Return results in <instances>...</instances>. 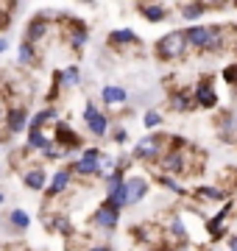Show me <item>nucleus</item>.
<instances>
[{"label": "nucleus", "instance_id": "1", "mask_svg": "<svg viewBox=\"0 0 237 251\" xmlns=\"http://www.w3.org/2000/svg\"><path fill=\"white\" fill-rule=\"evenodd\" d=\"M226 31L220 25H192L187 28V42H190V48H195V50H207V53H212V50H220L223 48V42H226Z\"/></svg>", "mask_w": 237, "mask_h": 251}, {"label": "nucleus", "instance_id": "2", "mask_svg": "<svg viewBox=\"0 0 237 251\" xmlns=\"http://www.w3.org/2000/svg\"><path fill=\"white\" fill-rule=\"evenodd\" d=\"M187 48H190L187 31H170V34L159 36V42H156V56H159L162 62H179V59H184Z\"/></svg>", "mask_w": 237, "mask_h": 251}, {"label": "nucleus", "instance_id": "3", "mask_svg": "<svg viewBox=\"0 0 237 251\" xmlns=\"http://www.w3.org/2000/svg\"><path fill=\"white\" fill-rule=\"evenodd\" d=\"M170 140L173 137H162V134H148V137H142L137 143V148H134V159H140V162H162V156L170 148Z\"/></svg>", "mask_w": 237, "mask_h": 251}, {"label": "nucleus", "instance_id": "4", "mask_svg": "<svg viewBox=\"0 0 237 251\" xmlns=\"http://www.w3.org/2000/svg\"><path fill=\"white\" fill-rule=\"evenodd\" d=\"M100 162H103V153L98 148H87L70 171L78 173V176H100Z\"/></svg>", "mask_w": 237, "mask_h": 251}, {"label": "nucleus", "instance_id": "5", "mask_svg": "<svg viewBox=\"0 0 237 251\" xmlns=\"http://www.w3.org/2000/svg\"><path fill=\"white\" fill-rule=\"evenodd\" d=\"M192 98H195V106L201 109H215L218 106V92H215V84L212 78H201L192 90Z\"/></svg>", "mask_w": 237, "mask_h": 251}, {"label": "nucleus", "instance_id": "6", "mask_svg": "<svg viewBox=\"0 0 237 251\" xmlns=\"http://www.w3.org/2000/svg\"><path fill=\"white\" fill-rule=\"evenodd\" d=\"M84 123L90 126V131L95 137H106V131H109V117L100 115L95 103H87V109H84Z\"/></svg>", "mask_w": 237, "mask_h": 251}, {"label": "nucleus", "instance_id": "7", "mask_svg": "<svg viewBox=\"0 0 237 251\" xmlns=\"http://www.w3.org/2000/svg\"><path fill=\"white\" fill-rule=\"evenodd\" d=\"M92 224L100 226V229H106V232H112V229L120 224V209L103 201V204L95 209V215H92Z\"/></svg>", "mask_w": 237, "mask_h": 251}, {"label": "nucleus", "instance_id": "8", "mask_svg": "<svg viewBox=\"0 0 237 251\" xmlns=\"http://www.w3.org/2000/svg\"><path fill=\"white\" fill-rule=\"evenodd\" d=\"M229 212H232V204H226L220 209L218 215H212L207 221V234H210L212 240H220L223 234H226V226H229Z\"/></svg>", "mask_w": 237, "mask_h": 251}, {"label": "nucleus", "instance_id": "9", "mask_svg": "<svg viewBox=\"0 0 237 251\" xmlns=\"http://www.w3.org/2000/svg\"><path fill=\"white\" fill-rule=\"evenodd\" d=\"M56 140H59V148H64V153L81 148V137L75 134L67 123H56Z\"/></svg>", "mask_w": 237, "mask_h": 251}, {"label": "nucleus", "instance_id": "10", "mask_svg": "<svg viewBox=\"0 0 237 251\" xmlns=\"http://www.w3.org/2000/svg\"><path fill=\"white\" fill-rule=\"evenodd\" d=\"M126 196H128V206L140 204V201L148 196V179H142V176H131V179H126Z\"/></svg>", "mask_w": 237, "mask_h": 251}, {"label": "nucleus", "instance_id": "11", "mask_svg": "<svg viewBox=\"0 0 237 251\" xmlns=\"http://www.w3.org/2000/svg\"><path fill=\"white\" fill-rule=\"evenodd\" d=\"M137 11L148 20V23H162V20L167 17V6H159V3H140Z\"/></svg>", "mask_w": 237, "mask_h": 251}, {"label": "nucleus", "instance_id": "12", "mask_svg": "<svg viewBox=\"0 0 237 251\" xmlns=\"http://www.w3.org/2000/svg\"><path fill=\"white\" fill-rule=\"evenodd\" d=\"M70 179H73V171H70V168H64V171H56L53 181H50V187H47V196L56 198L59 193H64V190H67V184H70Z\"/></svg>", "mask_w": 237, "mask_h": 251}, {"label": "nucleus", "instance_id": "13", "mask_svg": "<svg viewBox=\"0 0 237 251\" xmlns=\"http://www.w3.org/2000/svg\"><path fill=\"white\" fill-rule=\"evenodd\" d=\"M45 34H47V17H34L31 20V25H28V31H25V42H39V39H45Z\"/></svg>", "mask_w": 237, "mask_h": 251}, {"label": "nucleus", "instance_id": "14", "mask_svg": "<svg viewBox=\"0 0 237 251\" xmlns=\"http://www.w3.org/2000/svg\"><path fill=\"white\" fill-rule=\"evenodd\" d=\"M210 11V3H179V14H182L184 20H198V17H204Z\"/></svg>", "mask_w": 237, "mask_h": 251}, {"label": "nucleus", "instance_id": "15", "mask_svg": "<svg viewBox=\"0 0 237 251\" xmlns=\"http://www.w3.org/2000/svg\"><path fill=\"white\" fill-rule=\"evenodd\" d=\"M100 98H103V103H109V106H120V103L128 100V92L123 87H103L100 90Z\"/></svg>", "mask_w": 237, "mask_h": 251}, {"label": "nucleus", "instance_id": "16", "mask_svg": "<svg viewBox=\"0 0 237 251\" xmlns=\"http://www.w3.org/2000/svg\"><path fill=\"white\" fill-rule=\"evenodd\" d=\"M23 181H25V187L28 190H42L45 187V181H47V173L42 171V168H31V171H25V176H23Z\"/></svg>", "mask_w": 237, "mask_h": 251}, {"label": "nucleus", "instance_id": "17", "mask_svg": "<svg viewBox=\"0 0 237 251\" xmlns=\"http://www.w3.org/2000/svg\"><path fill=\"white\" fill-rule=\"evenodd\" d=\"M25 126H28V112H25V109H23V106L11 109V112H9V131L17 134V131H23Z\"/></svg>", "mask_w": 237, "mask_h": 251}, {"label": "nucleus", "instance_id": "18", "mask_svg": "<svg viewBox=\"0 0 237 251\" xmlns=\"http://www.w3.org/2000/svg\"><path fill=\"white\" fill-rule=\"evenodd\" d=\"M137 42V34L131 28H118L109 34V45H134Z\"/></svg>", "mask_w": 237, "mask_h": 251}, {"label": "nucleus", "instance_id": "19", "mask_svg": "<svg viewBox=\"0 0 237 251\" xmlns=\"http://www.w3.org/2000/svg\"><path fill=\"white\" fill-rule=\"evenodd\" d=\"M170 106L176 112H190L195 106V98H192L190 92H176V95H170Z\"/></svg>", "mask_w": 237, "mask_h": 251}, {"label": "nucleus", "instance_id": "20", "mask_svg": "<svg viewBox=\"0 0 237 251\" xmlns=\"http://www.w3.org/2000/svg\"><path fill=\"white\" fill-rule=\"evenodd\" d=\"M195 193H198V198H201V201H226V196H229V190L210 187V184H204V187H198Z\"/></svg>", "mask_w": 237, "mask_h": 251}, {"label": "nucleus", "instance_id": "21", "mask_svg": "<svg viewBox=\"0 0 237 251\" xmlns=\"http://www.w3.org/2000/svg\"><path fill=\"white\" fill-rule=\"evenodd\" d=\"M50 140H47L45 134H42V131H37V128H31V134H28V148H34V151H42L45 153L47 148H50Z\"/></svg>", "mask_w": 237, "mask_h": 251}, {"label": "nucleus", "instance_id": "22", "mask_svg": "<svg viewBox=\"0 0 237 251\" xmlns=\"http://www.w3.org/2000/svg\"><path fill=\"white\" fill-rule=\"evenodd\" d=\"M9 224H11V226H17V229H28V226H31V218H28L25 209H11Z\"/></svg>", "mask_w": 237, "mask_h": 251}, {"label": "nucleus", "instance_id": "23", "mask_svg": "<svg viewBox=\"0 0 237 251\" xmlns=\"http://www.w3.org/2000/svg\"><path fill=\"white\" fill-rule=\"evenodd\" d=\"M170 232H173V240L176 243H187V229H184V224H182V218H179V215L170 221Z\"/></svg>", "mask_w": 237, "mask_h": 251}, {"label": "nucleus", "instance_id": "24", "mask_svg": "<svg viewBox=\"0 0 237 251\" xmlns=\"http://www.w3.org/2000/svg\"><path fill=\"white\" fill-rule=\"evenodd\" d=\"M20 62L23 64H34L37 62V50H34L31 42H23V45H20Z\"/></svg>", "mask_w": 237, "mask_h": 251}, {"label": "nucleus", "instance_id": "25", "mask_svg": "<svg viewBox=\"0 0 237 251\" xmlns=\"http://www.w3.org/2000/svg\"><path fill=\"white\" fill-rule=\"evenodd\" d=\"M142 123H145V128H156V126H162V115L156 109H148L145 117H142Z\"/></svg>", "mask_w": 237, "mask_h": 251}, {"label": "nucleus", "instance_id": "26", "mask_svg": "<svg viewBox=\"0 0 237 251\" xmlns=\"http://www.w3.org/2000/svg\"><path fill=\"white\" fill-rule=\"evenodd\" d=\"M78 78H81V73H78V67H67V70L62 73V81L67 84V87H73V84H78Z\"/></svg>", "mask_w": 237, "mask_h": 251}, {"label": "nucleus", "instance_id": "27", "mask_svg": "<svg viewBox=\"0 0 237 251\" xmlns=\"http://www.w3.org/2000/svg\"><path fill=\"white\" fill-rule=\"evenodd\" d=\"M53 229H56V232H62V234H70V232H73V226H70V221H67L64 215H56Z\"/></svg>", "mask_w": 237, "mask_h": 251}, {"label": "nucleus", "instance_id": "28", "mask_svg": "<svg viewBox=\"0 0 237 251\" xmlns=\"http://www.w3.org/2000/svg\"><path fill=\"white\" fill-rule=\"evenodd\" d=\"M223 81L232 84V87H237V64H226L223 67Z\"/></svg>", "mask_w": 237, "mask_h": 251}, {"label": "nucleus", "instance_id": "29", "mask_svg": "<svg viewBox=\"0 0 237 251\" xmlns=\"http://www.w3.org/2000/svg\"><path fill=\"white\" fill-rule=\"evenodd\" d=\"M159 184H165L167 190H173V193H179V196L184 193V190H182V184H179V181H173L170 176H159Z\"/></svg>", "mask_w": 237, "mask_h": 251}, {"label": "nucleus", "instance_id": "30", "mask_svg": "<svg viewBox=\"0 0 237 251\" xmlns=\"http://www.w3.org/2000/svg\"><path fill=\"white\" fill-rule=\"evenodd\" d=\"M126 140H128L126 128H118V131H115V143H126Z\"/></svg>", "mask_w": 237, "mask_h": 251}, {"label": "nucleus", "instance_id": "31", "mask_svg": "<svg viewBox=\"0 0 237 251\" xmlns=\"http://www.w3.org/2000/svg\"><path fill=\"white\" fill-rule=\"evenodd\" d=\"M229 251H237V234H229Z\"/></svg>", "mask_w": 237, "mask_h": 251}, {"label": "nucleus", "instance_id": "32", "mask_svg": "<svg viewBox=\"0 0 237 251\" xmlns=\"http://www.w3.org/2000/svg\"><path fill=\"white\" fill-rule=\"evenodd\" d=\"M90 251H112V246H92Z\"/></svg>", "mask_w": 237, "mask_h": 251}, {"label": "nucleus", "instance_id": "33", "mask_svg": "<svg viewBox=\"0 0 237 251\" xmlns=\"http://www.w3.org/2000/svg\"><path fill=\"white\" fill-rule=\"evenodd\" d=\"M6 48H9V42H6V39H0V53H3Z\"/></svg>", "mask_w": 237, "mask_h": 251}, {"label": "nucleus", "instance_id": "34", "mask_svg": "<svg viewBox=\"0 0 237 251\" xmlns=\"http://www.w3.org/2000/svg\"><path fill=\"white\" fill-rule=\"evenodd\" d=\"M232 134H237V115H235V126H232Z\"/></svg>", "mask_w": 237, "mask_h": 251}, {"label": "nucleus", "instance_id": "35", "mask_svg": "<svg viewBox=\"0 0 237 251\" xmlns=\"http://www.w3.org/2000/svg\"><path fill=\"white\" fill-rule=\"evenodd\" d=\"M3 198H6V196H3V193H0V204H3Z\"/></svg>", "mask_w": 237, "mask_h": 251}]
</instances>
